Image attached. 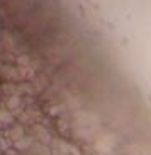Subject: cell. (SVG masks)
Here are the masks:
<instances>
[{"label":"cell","mask_w":151,"mask_h":155,"mask_svg":"<svg viewBox=\"0 0 151 155\" xmlns=\"http://www.w3.org/2000/svg\"><path fill=\"white\" fill-rule=\"evenodd\" d=\"M114 145H115V135H112V133H104L100 138H97L93 147H95V150L99 153H110L112 148H114Z\"/></svg>","instance_id":"1"},{"label":"cell","mask_w":151,"mask_h":155,"mask_svg":"<svg viewBox=\"0 0 151 155\" xmlns=\"http://www.w3.org/2000/svg\"><path fill=\"white\" fill-rule=\"evenodd\" d=\"M75 121H77V126H90V124H97L99 123V116H95L90 111H78L75 114Z\"/></svg>","instance_id":"2"},{"label":"cell","mask_w":151,"mask_h":155,"mask_svg":"<svg viewBox=\"0 0 151 155\" xmlns=\"http://www.w3.org/2000/svg\"><path fill=\"white\" fill-rule=\"evenodd\" d=\"M19 68H14V67H10V65H2L0 67V75L7 80H15V78L20 77V72H17Z\"/></svg>","instance_id":"3"},{"label":"cell","mask_w":151,"mask_h":155,"mask_svg":"<svg viewBox=\"0 0 151 155\" xmlns=\"http://www.w3.org/2000/svg\"><path fill=\"white\" fill-rule=\"evenodd\" d=\"M27 152H29V155H51L49 148L44 147L42 143H34Z\"/></svg>","instance_id":"4"},{"label":"cell","mask_w":151,"mask_h":155,"mask_svg":"<svg viewBox=\"0 0 151 155\" xmlns=\"http://www.w3.org/2000/svg\"><path fill=\"white\" fill-rule=\"evenodd\" d=\"M9 137L12 138L14 141L20 140V138H24L26 135H24V128L20 126V124H14V126L9 130Z\"/></svg>","instance_id":"5"},{"label":"cell","mask_w":151,"mask_h":155,"mask_svg":"<svg viewBox=\"0 0 151 155\" xmlns=\"http://www.w3.org/2000/svg\"><path fill=\"white\" fill-rule=\"evenodd\" d=\"M34 133H36V137H37V140L41 141H44V143H51V137H49V133L46 131L44 128H41V126H34Z\"/></svg>","instance_id":"6"},{"label":"cell","mask_w":151,"mask_h":155,"mask_svg":"<svg viewBox=\"0 0 151 155\" xmlns=\"http://www.w3.org/2000/svg\"><path fill=\"white\" fill-rule=\"evenodd\" d=\"M14 145H15V148L17 150H29L34 143H32V140L29 137H24V138H20V140H17V141H14Z\"/></svg>","instance_id":"7"},{"label":"cell","mask_w":151,"mask_h":155,"mask_svg":"<svg viewBox=\"0 0 151 155\" xmlns=\"http://www.w3.org/2000/svg\"><path fill=\"white\" fill-rule=\"evenodd\" d=\"M19 106H20V96H10L7 99V109L9 111L19 109Z\"/></svg>","instance_id":"8"},{"label":"cell","mask_w":151,"mask_h":155,"mask_svg":"<svg viewBox=\"0 0 151 155\" xmlns=\"http://www.w3.org/2000/svg\"><path fill=\"white\" fill-rule=\"evenodd\" d=\"M12 121H14V116L10 114V111L0 109V123L2 124H10Z\"/></svg>","instance_id":"9"},{"label":"cell","mask_w":151,"mask_h":155,"mask_svg":"<svg viewBox=\"0 0 151 155\" xmlns=\"http://www.w3.org/2000/svg\"><path fill=\"white\" fill-rule=\"evenodd\" d=\"M66 106H68L70 109H77V107H78V101H75V99H68V101H66Z\"/></svg>","instance_id":"10"},{"label":"cell","mask_w":151,"mask_h":155,"mask_svg":"<svg viewBox=\"0 0 151 155\" xmlns=\"http://www.w3.org/2000/svg\"><path fill=\"white\" fill-rule=\"evenodd\" d=\"M0 126H2V123H0Z\"/></svg>","instance_id":"11"}]
</instances>
